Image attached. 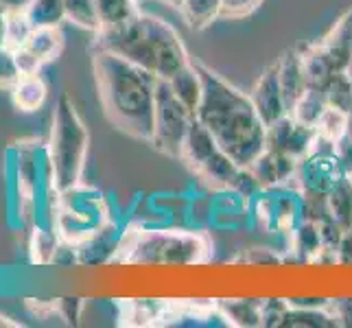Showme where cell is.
<instances>
[{
  "mask_svg": "<svg viewBox=\"0 0 352 328\" xmlns=\"http://www.w3.org/2000/svg\"><path fill=\"white\" fill-rule=\"evenodd\" d=\"M22 77V72L16 62L14 48L3 46L0 48V90H11Z\"/></svg>",
  "mask_w": 352,
  "mask_h": 328,
  "instance_id": "d6a6232c",
  "label": "cell"
},
{
  "mask_svg": "<svg viewBox=\"0 0 352 328\" xmlns=\"http://www.w3.org/2000/svg\"><path fill=\"white\" fill-rule=\"evenodd\" d=\"M263 5V0H221V18L239 20L254 14Z\"/></svg>",
  "mask_w": 352,
  "mask_h": 328,
  "instance_id": "836d02e7",
  "label": "cell"
},
{
  "mask_svg": "<svg viewBox=\"0 0 352 328\" xmlns=\"http://www.w3.org/2000/svg\"><path fill=\"white\" fill-rule=\"evenodd\" d=\"M110 221L112 219L105 197L99 190L79 184L57 193L48 226L59 234V239L81 245L94 234H99Z\"/></svg>",
  "mask_w": 352,
  "mask_h": 328,
  "instance_id": "52a82bcc",
  "label": "cell"
},
{
  "mask_svg": "<svg viewBox=\"0 0 352 328\" xmlns=\"http://www.w3.org/2000/svg\"><path fill=\"white\" fill-rule=\"evenodd\" d=\"M333 149H335V153H337V157H339V162H342L344 168L348 171V175H352V138L346 133L344 138H339V140L333 144Z\"/></svg>",
  "mask_w": 352,
  "mask_h": 328,
  "instance_id": "e575fe53",
  "label": "cell"
},
{
  "mask_svg": "<svg viewBox=\"0 0 352 328\" xmlns=\"http://www.w3.org/2000/svg\"><path fill=\"white\" fill-rule=\"evenodd\" d=\"M250 99L265 125H272L289 114L283 86H280V75H278V62L267 68L258 77L256 86L250 92Z\"/></svg>",
  "mask_w": 352,
  "mask_h": 328,
  "instance_id": "4fadbf2b",
  "label": "cell"
},
{
  "mask_svg": "<svg viewBox=\"0 0 352 328\" xmlns=\"http://www.w3.org/2000/svg\"><path fill=\"white\" fill-rule=\"evenodd\" d=\"M278 326L285 328H333L342 326L333 311L326 309H291L287 307L283 320Z\"/></svg>",
  "mask_w": 352,
  "mask_h": 328,
  "instance_id": "7402d4cb",
  "label": "cell"
},
{
  "mask_svg": "<svg viewBox=\"0 0 352 328\" xmlns=\"http://www.w3.org/2000/svg\"><path fill=\"white\" fill-rule=\"evenodd\" d=\"M31 5V0H0V9L5 11H24Z\"/></svg>",
  "mask_w": 352,
  "mask_h": 328,
  "instance_id": "8d00e7d4",
  "label": "cell"
},
{
  "mask_svg": "<svg viewBox=\"0 0 352 328\" xmlns=\"http://www.w3.org/2000/svg\"><path fill=\"white\" fill-rule=\"evenodd\" d=\"M179 14L190 29H206L221 16V0H182Z\"/></svg>",
  "mask_w": 352,
  "mask_h": 328,
  "instance_id": "603a6c76",
  "label": "cell"
},
{
  "mask_svg": "<svg viewBox=\"0 0 352 328\" xmlns=\"http://www.w3.org/2000/svg\"><path fill=\"white\" fill-rule=\"evenodd\" d=\"M90 149L88 127L79 116L68 94H62L55 103L51 118V133L46 140V160L51 173V186L62 193L83 184Z\"/></svg>",
  "mask_w": 352,
  "mask_h": 328,
  "instance_id": "277c9868",
  "label": "cell"
},
{
  "mask_svg": "<svg viewBox=\"0 0 352 328\" xmlns=\"http://www.w3.org/2000/svg\"><path fill=\"white\" fill-rule=\"evenodd\" d=\"M337 320L342 326H352V300H342V302H335L333 309H331Z\"/></svg>",
  "mask_w": 352,
  "mask_h": 328,
  "instance_id": "d590c367",
  "label": "cell"
},
{
  "mask_svg": "<svg viewBox=\"0 0 352 328\" xmlns=\"http://www.w3.org/2000/svg\"><path fill=\"white\" fill-rule=\"evenodd\" d=\"M24 11L33 27H59L66 20L64 0H31Z\"/></svg>",
  "mask_w": 352,
  "mask_h": 328,
  "instance_id": "f1b7e54d",
  "label": "cell"
},
{
  "mask_svg": "<svg viewBox=\"0 0 352 328\" xmlns=\"http://www.w3.org/2000/svg\"><path fill=\"white\" fill-rule=\"evenodd\" d=\"M168 86L173 88L175 96L184 103L192 114H197V107L201 103V94H204V81H201V72L197 64H186L177 75L168 79Z\"/></svg>",
  "mask_w": 352,
  "mask_h": 328,
  "instance_id": "d6986e66",
  "label": "cell"
},
{
  "mask_svg": "<svg viewBox=\"0 0 352 328\" xmlns=\"http://www.w3.org/2000/svg\"><path fill=\"white\" fill-rule=\"evenodd\" d=\"M7 46V11L0 9V48Z\"/></svg>",
  "mask_w": 352,
  "mask_h": 328,
  "instance_id": "74e56055",
  "label": "cell"
},
{
  "mask_svg": "<svg viewBox=\"0 0 352 328\" xmlns=\"http://www.w3.org/2000/svg\"><path fill=\"white\" fill-rule=\"evenodd\" d=\"M348 136L352 138V107L348 109Z\"/></svg>",
  "mask_w": 352,
  "mask_h": 328,
  "instance_id": "f35d334b",
  "label": "cell"
},
{
  "mask_svg": "<svg viewBox=\"0 0 352 328\" xmlns=\"http://www.w3.org/2000/svg\"><path fill=\"white\" fill-rule=\"evenodd\" d=\"M20 48L29 51L38 62L44 66L62 55L64 48V33L59 27H35L29 35V40Z\"/></svg>",
  "mask_w": 352,
  "mask_h": 328,
  "instance_id": "e0dca14e",
  "label": "cell"
},
{
  "mask_svg": "<svg viewBox=\"0 0 352 328\" xmlns=\"http://www.w3.org/2000/svg\"><path fill=\"white\" fill-rule=\"evenodd\" d=\"M64 9H66V20L75 24V27L86 29L90 33L101 31L96 0H64Z\"/></svg>",
  "mask_w": 352,
  "mask_h": 328,
  "instance_id": "83f0119b",
  "label": "cell"
},
{
  "mask_svg": "<svg viewBox=\"0 0 352 328\" xmlns=\"http://www.w3.org/2000/svg\"><path fill=\"white\" fill-rule=\"evenodd\" d=\"M326 107H329V101H326V94L322 88H313L309 86V90L305 92L298 99V103L291 107V116L300 123H305L309 127H315L320 123L322 114L326 112Z\"/></svg>",
  "mask_w": 352,
  "mask_h": 328,
  "instance_id": "d4e9b609",
  "label": "cell"
},
{
  "mask_svg": "<svg viewBox=\"0 0 352 328\" xmlns=\"http://www.w3.org/2000/svg\"><path fill=\"white\" fill-rule=\"evenodd\" d=\"M322 90L331 107L344 109V112H348L352 107V81L346 77V72H335V75H331V79L324 83Z\"/></svg>",
  "mask_w": 352,
  "mask_h": 328,
  "instance_id": "4dcf8cb0",
  "label": "cell"
},
{
  "mask_svg": "<svg viewBox=\"0 0 352 328\" xmlns=\"http://www.w3.org/2000/svg\"><path fill=\"white\" fill-rule=\"evenodd\" d=\"M162 3H164V5H168V7H175V9H177L182 0H162Z\"/></svg>",
  "mask_w": 352,
  "mask_h": 328,
  "instance_id": "ab89813d",
  "label": "cell"
},
{
  "mask_svg": "<svg viewBox=\"0 0 352 328\" xmlns=\"http://www.w3.org/2000/svg\"><path fill=\"white\" fill-rule=\"evenodd\" d=\"M248 171L261 188L285 186L289 179L296 177L298 160H294V157L287 153L265 149L256 160L252 162Z\"/></svg>",
  "mask_w": 352,
  "mask_h": 328,
  "instance_id": "5bb4252c",
  "label": "cell"
},
{
  "mask_svg": "<svg viewBox=\"0 0 352 328\" xmlns=\"http://www.w3.org/2000/svg\"><path fill=\"white\" fill-rule=\"evenodd\" d=\"M348 177V171L333 149H315L298 162L296 184L302 197L326 199V195Z\"/></svg>",
  "mask_w": 352,
  "mask_h": 328,
  "instance_id": "30bf717a",
  "label": "cell"
},
{
  "mask_svg": "<svg viewBox=\"0 0 352 328\" xmlns=\"http://www.w3.org/2000/svg\"><path fill=\"white\" fill-rule=\"evenodd\" d=\"M318 144H320L318 129L300 123L291 114L283 116L272 125H267L265 149L287 153L298 162L302 157H307L311 151L318 149Z\"/></svg>",
  "mask_w": 352,
  "mask_h": 328,
  "instance_id": "7c38bea8",
  "label": "cell"
},
{
  "mask_svg": "<svg viewBox=\"0 0 352 328\" xmlns=\"http://www.w3.org/2000/svg\"><path fill=\"white\" fill-rule=\"evenodd\" d=\"M278 75H280L283 94L291 112V107L309 90V77H307L305 59H302V51H289L278 59Z\"/></svg>",
  "mask_w": 352,
  "mask_h": 328,
  "instance_id": "2e32d148",
  "label": "cell"
},
{
  "mask_svg": "<svg viewBox=\"0 0 352 328\" xmlns=\"http://www.w3.org/2000/svg\"><path fill=\"white\" fill-rule=\"evenodd\" d=\"M59 234L51 226L35 223L29 234V259L33 265H53L55 252L59 248Z\"/></svg>",
  "mask_w": 352,
  "mask_h": 328,
  "instance_id": "44dd1931",
  "label": "cell"
},
{
  "mask_svg": "<svg viewBox=\"0 0 352 328\" xmlns=\"http://www.w3.org/2000/svg\"><path fill=\"white\" fill-rule=\"evenodd\" d=\"M118 259L144 267H192L210 256V241L188 230H136L118 243Z\"/></svg>",
  "mask_w": 352,
  "mask_h": 328,
  "instance_id": "5b68a950",
  "label": "cell"
},
{
  "mask_svg": "<svg viewBox=\"0 0 352 328\" xmlns=\"http://www.w3.org/2000/svg\"><path fill=\"white\" fill-rule=\"evenodd\" d=\"M344 72H346V77H348V79L352 81V59H350V64L346 66V70H344Z\"/></svg>",
  "mask_w": 352,
  "mask_h": 328,
  "instance_id": "60d3db41",
  "label": "cell"
},
{
  "mask_svg": "<svg viewBox=\"0 0 352 328\" xmlns=\"http://www.w3.org/2000/svg\"><path fill=\"white\" fill-rule=\"evenodd\" d=\"M9 92H11V101H14L16 109H20V112H27V114L29 112H38V109L46 103V96H48L46 81L42 79L40 72L22 75L16 86L11 88Z\"/></svg>",
  "mask_w": 352,
  "mask_h": 328,
  "instance_id": "ac0fdd59",
  "label": "cell"
},
{
  "mask_svg": "<svg viewBox=\"0 0 352 328\" xmlns=\"http://www.w3.org/2000/svg\"><path fill=\"white\" fill-rule=\"evenodd\" d=\"M300 195V190L289 193L280 186L265 188L256 208L261 226L270 232H294L305 219V197Z\"/></svg>",
  "mask_w": 352,
  "mask_h": 328,
  "instance_id": "8fae6325",
  "label": "cell"
},
{
  "mask_svg": "<svg viewBox=\"0 0 352 328\" xmlns=\"http://www.w3.org/2000/svg\"><path fill=\"white\" fill-rule=\"evenodd\" d=\"M35 27L31 24L27 11H7V46L20 48L29 40V35Z\"/></svg>",
  "mask_w": 352,
  "mask_h": 328,
  "instance_id": "1f68e13d",
  "label": "cell"
},
{
  "mask_svg": "<svg viewBox=\"0 0 352 328\" xmlns=\"http://www.w3.org/2000/svg\"><path fill=\"white\" fill-rule=\"evenodd\" d=\"M302 59H305V68H307V77H309V86L313 88H322L326 81L335 75V68L331 64V59L326 57V53L318 44H313L302 51Z\"/></svg>",
  "mask_w": 352,
  "mask_h": 328,
  "instance_id": "4316f807",
  "label": "cell"
},
{
  "mask_svg": "<svg viewBox=\"0 0 352 328\" xmlns=\"http://www.w3.org/2000/svg\"><path fill=\"white\" fill-rule=\"evenodd\" d=\"M318 136L326 144H335L339 138H344L348 133V112L337 107H326V112L322 114L320 123L315 125Z\"/></svg>",
  "mask_w": 352,
  "mask_h": 328,
  "instance_id": "f546056e",
  "label": "cell"
},
{
  "mask_svg": "<svg viewBox=\"0 0 352 328\" xmlns=\"http://www.w3.org/2000/svg\"><path fill=\"white\" fill-rule=\"evenodd\" d=\"M337 72H344L352 59V9L339 18L333 29L318 42Z\"/></svg>",
  "mask_w": 352,
  "mask_h": 328,
  "instance_id": "9a60e30c",
  "label": "cell"
},
{
  "mask_svg": "<svg viewBox=\"0 0 352 328\" xmlns=\"http://www.w3.org/2000/svg\"><path fill=\"white\" fill-rule=\"evenodd\" d=\"M11 184H14L16 215L20 223H38V210L46 206L51 186L46 160V142L24 138L11 149Z\"/></svg>",
  "mask_w": 352,
  "mask_h": 328,
  "instance_id": "8992f818",
  "label": "cell"
},
{
  "mask_svg": "<svg viewBox=\"0 0 352 328\" xmlns=\"http://www.w3.org/2000/svg\"><path fill=\"white\" fill-rule=\"evenodd\" d=\"M182 160L188 164L192 173L199 175L212 188H241L245 184V179H250L248 168L239 166L219 147V142L199 123L197 116L190 123Z\"/></svg>",
  "mask_w": 352,
  "mask_h": 328,
  "instance_id": "ba28073f",
  "label": "cell"
},
{
  "mask_svg": "<svg viewBox=\"0 0 352 328\" xmlns=\"http://www.w3.org/2000/svg\"><path fill=\"white\" fill-rule=\"evenodd\" d=\"M195 114L182 103L173 88L168 86V81L157 79V90H155V120H153V147L168 155V157H179L184 151L186 136Z\"/></svg>",
  "mask_w": 352,
  "mask_h": 328,
  "instance_id": "9c48e42d",
  "label": "cell"
},
{
  "mask_svg": "<svg viewBox=\"0 0 352 328\" xmlns=\"http://www.w3.org/2000/svg\"><path fill=\"white\" fill-rule=\"evenodd\" d=\"M326 210L346 234L352 232V175L326 195Z\"/></svg>",
  "mask_w": 352,
  "mask_h": 328,
  "instance_id": "ffe728a7",
  "label": "cell"
},
{
  "mask_svg": "<svg viewBox=\"0 0 352 328\" xmlns=\"http://www.w3.org/2000/svg\"><path fill=\"white\" fill-rule=\"evenodd\" d=\"M94 46L125 57L164 81L190 64L186 46L171 24L142 11L120 27L94 33Z\"/></svg>",
  "mask_w": 352,
  "mask_h": 328,
  "instance_id": "3957f363",
  "label": "cell"
},
{
  "mask_svg": "<svg viewBox=\"0 0 352 328\" xmlns=\"http://www.w3.org/2000/svg\"><path fill=\"white\" fill-rule=\"evenodd\" d=\"M219 311L228 324L234 326H263V302L256 300H223Z\"/></svg>",
  "mask_w": 352,
  "mask_h": 328,
  "instance_id": "cb8c5ba5",
  "label": "cell"
},
{
  "mask_svg": "<svg viewBox=\"0 0 352 328\" xmlns=\"http://www.w3.org/2000/svg\"><path fill=\"white\" fill-rule=\"evenodd\" d=\"M101 29H114L140 14L136 0H96Z\"/></svg>",
  "mask_w": 352,
  "mask_h": 328,
  "instance_id": "484cf974",
  "label": "cell"
},
{
  "mask_svg": "<svg viewBox=\"0 0 352 328\" xmlns=\"http://www.w3.org/2000/svg\"><path fill=\"white\" fill-rule=\"evenodd\" d=\"M92 72L110 123L131 138L151 142L157 77L129 59L96 46L92 53Z\"/></svg>",
  "mask_w": 352,
  "mask_h": 328,
  "instance_id": "6da1fadb",
  "label": "cell"
},
{
  "mask_svg": "<svg viewBox=\"0 0 352 328\" xmlns=\"http://www.w3.org/2000/svg\"><path fill=\"white\" fill-rule=\"evenodd\" d=\"M197 68L204 81L201 103L195 114L197 120L239 166L250 168L265 151L267 125L258 116L250 94L241 92L204 64H197Z\"/></svg>",
  "mask_w": 352,
  "mask_h": 328,
  "instance_id": "7a4b0ae2",
  "label": "cell"
}]
</instances>
